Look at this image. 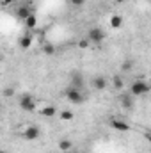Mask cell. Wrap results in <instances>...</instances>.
Here are the masks:
<instances>
[{
    "label": "cell",
    "mask_w": 151,
    "mask_h": 153,
    "mask_svg": "<svg viewBox=\"0 0 151 153\" xmlns=\"http://www.w3.org/2000/svg\"><path fill=\"white\" fill-rule=\"evenodd\" d=\"M30 13H32V11H30V7H29V5H20V7H18V11H16V16H18L20 20H25Z\"/></svg>",
    "instance_id": "cell-14"
},
{
    "label": "cell",
    "mask_w": 151,
    "mask_h": 153,
    "mask_svg": "<svg viewBox=\"0 0 151 153\" xmlns=\"http://www.w3.org/2000/svg\"><path fill=\"white\" fill-rule=\"evenodd\" d=\"M14 94V89L13 87H5L4 89V96H13Z\"/></svg>",
    "instance_id": "cell-22"
},
{
    "label": "cell",
    "mask_w": 151,
    "mask_h": 153,
    "mask_svg": "<svg viewBox=\"0 0 151 153\" xmlns=\"http://www.w3.org/2000/svg\"><path fill=\"white\" fill-rule=\"evenodd\" d=\"M14 0H0V5H13Z\"/></svg>",
    "instance_id": "cell-23"
},
{
    "label": "cell",
    "mask_w": 151,
    "mask_h": 153,
    "mask_svg": "<svg viewBox=\"0 0 151 153\" xmlns=\"http://www.w3.org/2000/svg\"><path fill=\"white\" fill-rule=\"evenodd\" d=\"M70 2H71L73 7H82V5L85 4V0H70Z\"/></svg>",
    "instance_id": "cell-21"
},
{
    "label": "cell",
    "mask_w": 151,
    "mask_h": 153,
    "mask_svg": "<svg viewBox=\"0 0 151 153\" xmlns=\"http://www.w3.org/2000/svg\"><path fill=\"white\" fill-rule=\"evenodd\" d=\"M57 148H59V152L66 153V152H70V150H73V143L70 139H61L57 143Z\"/></svg>",
    "instance_id": "cell-13"
},
{
    "label": "cell",
    "mask_w": 151,
    "mask_h": 153,
    "mask_svg": "<svg viewBox=\"0 0 151 153\" xmlns=\"http://www.w3.org/2000/svg\"><path fill=\"white\" fill-rule=\"evenodd\" d=\"M64 96H66V100L71 102V103H82V102L85 100L82 89H76V87H68V89L64 91Z\"/></svg>",
    "instance_id": "cell-3"
},
{
    "label": "cell",
    "mask_w": 151,
    "mask_h": 153,
    "mask_svg": "<svg viewBox=\"0 0 151 153\" xmlns=\"http://www.w3.org/2000/svg\"><path fill=\"white\" fill-rule=\"evenodd\" d=\"M36 107H38V100H36L34 94H30V93L21 94V98H20V109L21 111H25V112H36Z\"/></svg>",
    "instance_id": "cell-2"
},
{
    "label": "cell",
    "mask_w": 151,
    "mask_h": 153,
    "mask_svg": "<svg viewBox=\"0 0 151 153\" xmlns=\"http://www.w3.org/2000/svg\"><path fill=\"white\" fill-rule=\"evenodd\" d=\"M39 135H41V130H39V126H36V125H27L21 130V137L25 141H38Z\"/></svg>",
    "instance_id": "cell-4"
},
{
    "label": "cell",
    "mask_w": 151,
    "mask_h": 153,
    "mask_svg": "<svg viewBox=\"0 0 151 153\" xmlns=\"http://www.w3.org/2000/svg\"><path fill=\"white\" fill-rule=\"evenodd\" d=\"M132 66H133V64H132V61H124V62L121 64V71H123V73H124V71H130V70H132Z\"/></svg>",
    "instance_id": "cell-19"
},
{
    "label": "cell",
    "mask_w": 151,
    "mask_h": 153,
    "mask_svg": "<svg viewBox=\"0 0 151 153\" xmlns=\"http://www.w3.org/2000/svg\"><path fill=\"white\" fill-rule=\"evenodd\" d=\"M0 112H2V105H0Z\"/></svg>",
    "instance_id": "cell-28"
},
{
    "label": "cell",
    "mask_w": 151,
    "mask_h": 153,
    "mask_svg": "<svg viewBox=\"0 0 151 153\" xmlns=\"http://www.w3.org/2000/svg\"><path fill=\"white\" fill-rule=\"evenodd\" d=\"M109 25L112 27L114 30H119V29L123 27V16H119V14H112V16L109 18Z\"/></svg>",
    "instance_id": "cell-11"
},
{
    "label": "cell",
    "mask_w": 151,
    "mask_h": 153,
    "mask_svg": "<svg viewBox=\"0 0 151 153\" xmlns=\"http://www.w3.org/2000/svg\"><path fill=\"white\" fill-rule=\"evenodd\" d=\"M105 38H107V34H105L101 29H98V27H94V29H91V30L87 32V39H89V43H94V45H100Z\"/></svg>",
    "instance_id": "cell-6"
},
{
    "label": "cell",
    "mask_w": 151,
    "mask_h": 153,
    "mask_svg": "<svg viewBox=\"0 0 151 153\" xmlns=\"http://www.w3.org/2000/svg\"><path fill=\"white\" fill-rule=\"evenodd\" d=\"M110 82H112V87L115 89V91H121V89L124 87V78H123V75H121V73H115V75H112Z\"/></svg>",
    "instance_id": "cell-10"
},
{
    "label": "cell",
    "mask_w": 151,
    "mask_h": 153,
    "mask_svg": "<svg viewBox=\"0 0 151 153\" xmlns=\"http://www.w3.org/2000/svg\"><path fill=\"white\" fill-rule=\"evenodd\" d=\"M119 102H121V105H123L124 109H132V107L135 105V96H132L130 93H121Z\"/></svg>",
    "instance_id": "cell-9"
},
{
    "label": "cell",
    "mask_w": 151,
    "mask_h": 153,
    "mask_svg": "<svg viewBox=\"0 0 151 153\" xmlns=\"http://www.w3.org/2000/svg\"><path fill=\"white\" fill-rule=\"evenodd\" d=\"M66 153H76V152H73V150H70V152H66Z\"/></svg>",
    "instance_id": "cell-26"
},
{
    "label": "cell",
    "mask_w": 151,
    "mask_h": 153,
    "mask_svg": "<svg viewBox=\"0 0 151 153\" xmlns=\"http://www.w3.org/2000/svg\"><path fill=\"white\" fill-rule=\"evenodd\" d=\"M110 126L117 132H128L130 130V125L121 117H110Z\"/></svg>",
    "instance_id": "cell-7"
},
{
    "label": "cell",
    "mask_w": 151,
    "mask_h": 153,
    "mask_svg": "<svg viewBox=\"0 0 151 153\" xmlns=\"http://www.w3.org/2000/svg\"><path fill=\"white\" fill-rule=\"evenodd\" d=\"M110 2H114V4H123L124 0H110Z\"/></svg>",
    "instance_id": "cell-24"
},
{
    "label": "cell",
    "mask_w": 151,
    "mask_h": 153,
    "mask_svg": "<svg viewBox=\"0 0 151 153\" xmlns=\"http://www.w3.org/2000/svg\"><path fill=\"white\" fill-rule=\"evenodd\" d=\"M0 153H5V152H4V150H2V148H0Z\"/></svg>",
    "instance_id": "cell-27"
},
{
    "label": "cell",
    "mask_w": 151,
    "mask_h": 153,
    "mask_svg": "<svg viewBox=\"0 0 151 153\" xmlns=\"http://www.w3.org/2000/svg\"><path fill=\"white\" fill-rule=\"evenodd\" d=\"M71 87L82 89V87H84V76L82 75H73V78H71Z\"/></svg>",
    "instance_id": "cell-16"
},
{
    "label": "cell",
    "mask_w": 151,
    "mask_h": 153,
    "mask_svg": "<svg viewBox=\"0 0 151 153\" xmlns=\"http://www.w3.org/2000/svg\"><path fill=\"white\" fill-rule=\"evenodd\" d=\"M89 45H91V43H89V39H87V38L78 41V48H84V50H85V48H89Z\"/></svg>",
    "instance_id": "cell-20"
},
{
    "label": "cell",
    "mask_w": 151,
    "mask_h": 153,
    "mask_svg": "<svg viewBox=\"0 0 151 153\" xmlns=\"http://www.w3.org/2000/svg\"><path fill=\"white\" fill-rule=\"evenodd\" d=\"M73 117H75V114L71 111H62L61 112V119H64V121H71Z\"/></svg>",
    "instance_id": "cell-17"
},
{
    "label": "cell",
    "mask_w": 151,
    "mask_h": 153,
    "mask_svg": "<svg viewBox=\"0 0 151 153\" xmlns=\"http://www.w3.org/2000/svg\"><path fill=\"white\" fill-rule=\"evenodd\" d=\"M150 84H148V80H144V78H137V80H133L132 82V85H130V94L132 96H144V94H148L150 93Z\"/></svg>",
    "instance_id": "cell-1"
},
{
    "label": "cell",
    "mask_w": 151,
    "mask_h": 153,
    "mask_svg": "<svg viewBox=\"0 0 151 153\" xmlns=\"http://www.w3.org/2000/svg\"><path fill=\"white\" fill-rule=\"evenodd\" d=\"M107 85H109V80L103 75H96L93 78V87H94V91H105Z\"/></svg>",
    "instance_id": "cell-8"
},
{
    "label": "cell",
    "mask_w": 151,
    "mask_h": 153,
    "mask_svg": "<svg viewBox=\"0 0 151 153\" xmlns=\"http://www.w3.org/2000/svg\"><path fill=\"white\" fill-rule=\"evenodd\" d=\"M0 62H4V55L2 53H0Z\"/></svg>",
    "instance_id": "cell-25"
},
{
    "label": "cell",
    "mask_w": 151,
    "mask_h": 153,
    "mask_svg": "<svg viewBox=\"0 0 151 153\" xmlns=\"http://www.w3.org/2000/svg\"><path fill=\"white\" fill-rule=\"evenodd\" d=\"M32 46V36L30 34H25L23 38L20 39V48H23V50H29Z\"/></svg>",
    "instance_id": "cell-15"
},
{
    "label": "cell",
    "mask_w": 151,
    "mask_h": 153,
    "mask_svg": "<svg viewBox=\"0 0 151 153\" xmlns=\"http://www.w3.org/2000/svg\"><path fill=\"white\" fill-rule=\"evenodd\" d=\"M23 23H25V27H27V29H30V30H32V29H36V27H38V16H36L34 13H30V14L23 20Z\"/></svg>",
    "instance_id": "cell-12"
},
{
    "label": "cell",
    "mask_w": 151,
    "mask_h": 153,
    "mask_svg": "<svg viewBox=\"0 0 151 153\" xmlns=\"http://www.w3.org/2000/svg\"><path fill=\"white\" fill-rule=\"evenodd\" d=\"M43 52H44V53H48V55H52V53L55 52V48H53V45H52V43H44V45H43Z\"/></svg>",
    "instance_id": "cell-18"
},
{
    "label": "cell",
    "mask_w": 151,
    "mask_h": 153,
    "mask_svg": "<svg viewBox=\"0 0 151 153\" xmlns=\"http://www.w3.org/2000/svg\"><path fill=\"white\" fill-rule=\"evenodd\" d=\"M36 112L39 116H43V117H53V116L57 114V109H55V105H52V103H41L38 107H36Z\"/></svg>",
    "instance_id": "cell-5"
}]
</instances>
